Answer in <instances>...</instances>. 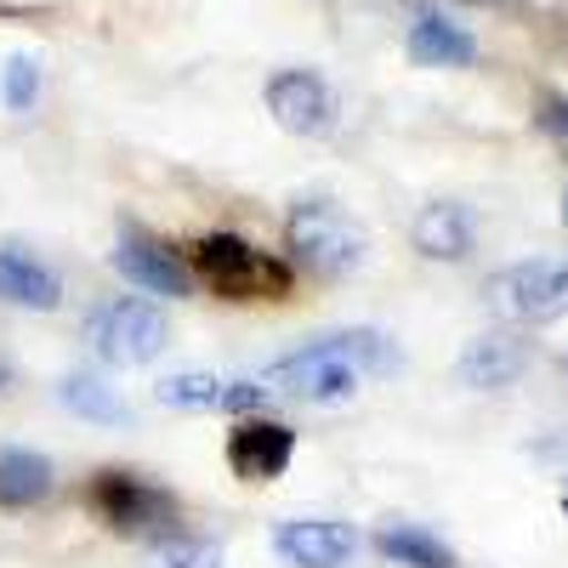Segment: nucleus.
<instances>
[{"instance_id": "1", "label": "nucleus", "mask_w": 568, "mask_h": 568, "mask_svg": "<svg viewBox=\"0 0 568 568\" xmlns=\"http://www.w3.org/2000/svg\"><path fill=\"white\" fill-rule=\"evenodd\" d=\"M393 364L398 353L382 329H342V336H318L302 353L278 358L267 369V393H284L296 404H347L364 375H387Z\"/></svg>"}, {"instance_id": "2", "label": "nucleus", "mask_w": 568, "mask_h": 568, "mask_svg": "<svg viewBox=\"0 0 568 568\" xmlns=\"http://www.w3.org/2000/svg\"><path fill=\"white\" fill-rule=\"evenodd\" d=\"M187 267L222 302H284L291 296V267L256 251L251 240H240V233H205L187 251Z\"/></svg>"}, {"instance_id": "3", "label": "nucleus", "mask_w": 568, "mask_h": 568, "mask_svg": "<svg viewBox=\"0 0 568 568\" xmlns=\"http://www.w3.org/2000/svg\"><path fill=\"white\" fill-rule=\"evenodd\" d=\"M284 245H291V262L313 278H342L364 262V233L336 200H302L284 216Z\"/></svg>"}, {"instance_id": "4", "label": "nucleus", "mask_w": 568, "mask_h": 568, "mask_svg": "<svg viewBox=\"0 0 568 568\" xmlns=\"http://www.w3.org/2000/svg\"><path fill=\"white\" fill-rule=\"evenodd\" d=\"M85 342L98 347V358L120 364V369H136V364H154L171 342V324L154 302L142 296H114L103 302L98 313L85 318Z\"/></svg>"}, {"instance_id": "5", "label": "nucleus", "mask_w": 568, "mask_h": 568, "mask_svg": "<svg viewBox=\"0 0 568 568\" xmlns=\"http://www.w3.org/2000/svg\"><path fill=\"white\" fill-rule=\"evenodd\" d=\"M91 506H98V517L114 529V535H165L176 529V495L149 484L142 471H98V484H91Z\"/></svg>"}, {"instance_id": "6", "label": "nucleus", "mask_w": 568, "mask_h": 568, "mask_svg": "<svg viewBox=\"0 0 568 568\" xmlns=\"http://www.w3.org/2000/svg\"><path fill=\"white\" fill-rule=\"evenodd\" d=\"M489 302L517 324L568 318V262H517L489 278Z\"/></svg>"}, {"instance_id": "7", "label": "nucleus", "mask_w": 568, "mask_h": 568, "mask_svg": "<svg viewBox=\"0 0 568 568\" xmlns=\"http://www.w3.org/2000/svg\"><path fill=\"white\" fill-rule=\"evenodd\" d=\"M267 114L291 131V136H329L342 120V103L329 91L324 74L313 69H278L267 80Z\"/></svg>"}, {"instance_id": "8", "label": "nucleus", "mask_w": 568, "mask_h": 568, "mask_svg": "<svg viewBox=\"0 0 568 568\" xmlns=\"http://www.w3.org/2000/svg\"><path fill=\"white\" fill-rule=\"evenodd\" d=\"M296 460V433L284 420H267V415H245L240 426L227 433V466H233V478H245V484H273L284 478Z\"/></svg>"}, {"instance_id": "9", "label": "nucleus", "mask_w": 568, "mask_h": 568, "mask_svg": "<svg viewBox=\"0 0 568 568\" xmlns=\"http://www.w3.org/2000/svg\"><path fill=\"white\" fill-rule=\"evenodd\" d=\"M273 551L291 568H347L358 557V535L342 517H291V524H278Z\"/></svg>"}, {"instance_id": "10", "label": "nucleus", "mask_w": 568, "mask_h": 568, "mask_svg": "<svg viewBox=\"0 0 568 568\" xmlns=\"http://www.w3.org/2000/svg\"><path fill=\"white\" fill-rule=\"evenodd\" d=\"M131 284H142L149 296H187L194 291V267H187L171 245H160V240H149V233H136V227H125L120 233V245H114V256H109Z\"/></svg>"}, {"instance_id": "11", "label": "nucleus", "mask_w": 568, "mask_h": 568, "mask_svg": "<svg viewBox=\"0 0 568 568\" xmlns=\"http://www.w3.org/2000/svg\"><path fill=\"white\" fill-rule=\"evenodd\" d=\"M160 404H171V409L256 415L267 404V387L262 382H222V375H205V369H182V375H165V382H160Z\"/></svg>"}, {"instance_id": "12", "label": "nucleus", "mask_w": 568, "mask_h": 568, "mask_svg": "<svg viewBox=\"0 0 568 568\" xmlns=\"http://www.w3.org/2000/svg\"><path fill=\"white\" fill-rule=\"evenodd\" d=\"M409 240L426 262H466L471 245H478V222H471L466 205L455 200H438V205H426L409 227Z\"/></svg>"}, {"instance_id": "13", "label": "nucleus", "mask_w": 568, "mask_h": 568, "mask_svg": "<svg viewBox=\"0 0 568 568\" xmlns=\"http://www.w3.org/2000/svg\"><path fill=\"white\" fill-rule=\"evenodd\" d=\"M0 302L52 313L63 302V278L23 245H0Z\"/></svg>"}, {"instance_id": "14", "label": "nucleus", "mask_w": 568, "mask_h": 568, "mask_svg": "<svg viewBox=\"0 0 568 568\" xmlns=\"http://www.w3.org/2000/svg\"><path fill=\"white\" fill-rule=\"evenodd\" d=\"M524 342L517 336H478V342H466V353H460V364H455V375L466 387H478V393H495V387H511L517 375H524Z\"/></svg>"}, {"instance_id": "15", "label": "nucleus", "mask_w": 568, "mask_h": 568, "mask_svg": "<svg viewBox=\"0 0 568 568\" xmlns=\"http://www.w3.org/2000/svg\"><path fill=\"white\" fill-rule=\"evenodd\" d=\"M409 58L420 69H466L471 58H478V40H471L460 23L438 18V12H420L409 23Z\"/></svg>"}, {"instance_id": "16", "label": "nucleus", "mask_w": 568, "mask_h": 568, "mask_svg": "<svg viewBox=\"0 0 568 568\" xmlns=\"http://www.w3.org/2000/svg\"><path fill=\"white\" fill-rule=\"evenodd\" d=\"M375 551H382L387 562H398V568H455V551L420 524H387L382 535H375Z\"/></svg>"}, {"instance_id": "17", "label": "nucleus", "mask_w": 568, "mask_h": 568, "mask_svg": "<svg viewBox=\"0 0 568 568\" xmlns=\"http://www.w3.org/2000/svg\"><path fill=\"white\" fill-rule=\"evenodd\" d=\"M52 495V460L34 449H0V506H34Z\"/></svg>"}, {"instance_id": "18", "label": "nucleus", "mask_w": 568, "mask_h": 568, "mask_svg": "<svg viewBox=\"0 0 568 568\" xmlns=\"http://www.w3.org/2000/svg\"><path fill=\"white\" fill-rule=\"evenodd\" d=\"M63 404H69L74 415H85V420H103V426L131 420V409L114 398V387L98 382V375H69V382H63Z\"/></svg>"}, {"instance_id": "19", "label": "nucleus", "mask_w": 568, "mask_h": 568, "mask_svg": "<svg viewBox=\"0 0 568 568\" xmlns=\"http://www.w3.org/2000/svg\"><path fill=\"white\" fill-rule=\"evenodd\" d=\"M34 98H40V63H34V58H12V63H7V109L29 114Z\"/></svg>"}, {"instance_id": "20", "label": "nucleus", "mask_w": 568, "mask_h": 568, "mask_svg": "<svg viewBox=\"0 0 568 568\" xmlns=\"http://www.w3.org/2000/svg\"><path fill=\"white\" fill-rule=\"evenodd\" d=\"M154 568H222V557H216V546H205V540H171V546L154 557Z\"/></svg>"}, {"instance_id": "21", "label": "nucleus", "mask_w": 568, "mask_h": 568, "mask_svg": "<svg viewBox=\"0 0 568 568\" xmlns=\"http://www.w3.org/2000/svg\"><path fill=\"white\" fill-rule=\"evenodd\" d=\"M535 120H540V131L551 136V149L568 160V98H557V91H546L540 98V109H535Z\"/></svg>"}, {"instance_id": "22", "label": "nucleus", "mask_w": 568, "mask_h": 568, "mask_svg": "<svg viewBox=\"0 0 568 568\" xmlns=\"http://www.w3.org/2000/svg\"><path fill=\"white\" fill-rule=\"evenodd\" d=\"M7 375H12V369H7V364H0V387H7Z\"/></svg>"}, {"instance_id": "23", "label": "nucleus", "mask_w": 568, "mask_h": 568, "mask_svg": "<svg viewBox=\"0 0 568 568\" xmlns=\"http://www.w3.org/2000/svg\"><path fill=\"white\" fill-rule=\"evenodd\" d=\"M562 227H568V194H562Z\"/></svg>"}, {"instance_id": "24", "label": "nucleus", "mask_w": 568, "mask_h": 568, "mask_svg": "<svg viewBox=\"0 0 568 568\" xmlns=\"http://www.w3.org/2000/svg\"><path fill=\"white\" fill-rule=\"evenodd\" d=\"M471 7H489V0H471Z\"/></svg>"}, {"instance_id": "25", "label": "nucleus", "mask_w": 568, "mask_h": 568, "mask_svg": "<svg viewBox=\"0 0 568 568\" xmlns=\"http://www.w3.org/2000/svg\"><path fill=\"white\" fill-rule=\"evenodd\" d=\"M562 506H568V495H562Z\"/></svg>"}]
</instances>
